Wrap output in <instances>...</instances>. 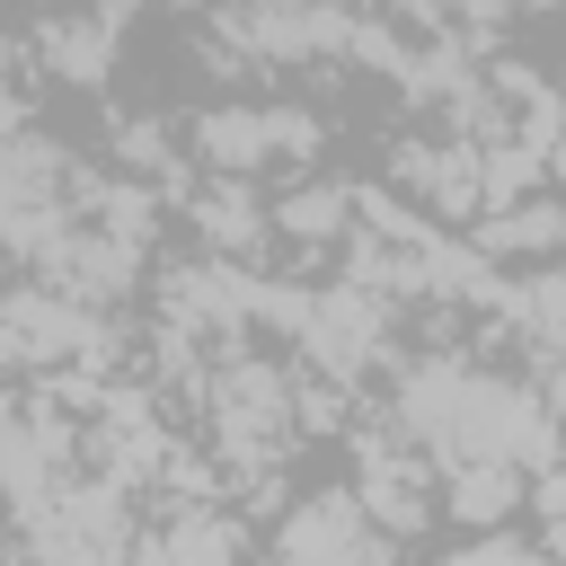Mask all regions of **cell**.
Here are the masks:
<instances>
[{"label": "cell", "mask_w": 566, "mask_h": 566, "mask_svg": "<svg viewBox=\"0 0 566 566\" xmlns=\"http://www.w3.org/2000/svg\"><path fill=\"white\" fill-rule=\"evenodd\" d=\"M150 557L159 566H248V531H239V513H221L203 495V504H177L150 531Z\"/></svg>", "instance_id": "cell-9"}, {"label": "cell", "mask_w": 566, "mask_h": 566, "mask_svg": "<svg viewBox=\"0 0 566 566\" xmlns=\"http://www.w3.org/2000/svg\"><path fill=\"white\" fill-rule=\"evenodd\" d=\"M274 566H398V539L363 522L354 486H318L274 522Z\"/></svg>", "instance_id": "cell-5"}, {"label": "cell", "mask_w": 566, "mask_h": 566, "mask_svg": "<svg viewBox=\"0 0 566 566\" xmlns=\"http://www.w3.org/2000/svg\"><path fill=\"white\" fill-rule=\"evenodd\" d=\"M354 504L371 531L389 539H416L433 522V478H424V451H398L389 433H363V478H354Z\"/></svg>", "instance_id": "cell-7"}, {"label": "cell", "mask_w": 566, "mask_h": 566, "mask_svg": "<svg viewBox=\"0 0 566 566\" xmlns=\"http://www.w3.org/2000/svg\"><path fill=\"white\" fill-rule=\"evenodd\" d=\"M115 371L124 363V336L106 327V310H80L62 301L53 283H9L0 292V371Z\"/></svg>", "instance_id": "cell-2"}, {"label": "cell", "mask_w": 566, "mask_h": 566, "mask_svg": "<svg viewBox=\"0 0 566 566\" xmlns=\"http://www.w3.org/2000/svg\"><path fill=\"white\" fill-rule=\"evenodd\" d=\"M478 221V256H548L557 239H566V212L548 203V195H513V203H486V212H469Z\"/></svg>", "instance_id": "cell-12"}, {"label": "cell", "mask_w": 566, "mask_h": 566, "mask_svg": "<svg viewBox=\"0 0 566 566\" xmlns=\"http://www.w3.org/2000/svg\"><path fill=\"white\" fill-rule=\"evenodd\" d=\"M522 478L531 469H513V460H451V495H433V504H451L460 522L495 531V522L522 513Z\"/></svg>", "instance_id": "cell-13"}, {"label": "cell", "mask_w": 566, "mask_h": 566, "mask_svg": "<svg viewBox=\"0 0 566 566\" xmlns=\"http://www.w3.org/2000/svg\"><path fill=\"white\" fill-rule=\"evenodd\" d=\"M195 407L212 424V460L230 478H274V460L292 451V371L248 354L239 336H221V354L195 380Z\"/></svg>", "instance_id": "cell-1"}, {"label": "cell", "mask_w": 566, "mask_h": 566, "mask_svg": "<svg viewBox=\"0 0 566 566\" xmlns=\"http://www.w3.org/2000/svg\"><path fill=\"white\" fill-rule=\"evenodd\" d=\"M292 345L310 354V371H318V380L354 389V380L389 354V301H371L363 283H327V292H310V318H301V336H292Z\"/></svg>", "instance_id": "cell-6"}, {"label": "cell", "mask_w": 566, "mask_h": 566, "mask_svg": "<svg viewBox=\"0 0 566 566\" xmlns=\"http://www.w3.org/2000/svg\"><path fill=\"white\" fill-rule=\"evenodd\" d=\"M451 566H548V539H531V531H513V522H495V531H478Z\"/></svg>", "instance_id": "cell-15"}, {"label": "cell", "mask_w": 566, "mask_h": 566, "mask_svg": "<svg viewBox=\"0 0 566 566\" xmlns=\"http://www.w3.org/2000/svg\"><path fill=\"white\" fill-rule=\"evenodd\" d=\"M345 221H354L345 186H292L283 203H265V230L283 248H327V239H345Z\"/></svg>", "instance_id": "cell-14"}, {"label": "cell", "mask_w": 566, "mask_h": 566, "mask_svg": "<svg viewBox=\"0 0 566 566\" xmlns=\"http://www.w3.org/2000/svg\"><path fill=\"white\" fill-rule=\"evenodd\" d=\"M115 566H159V557H150V539H142V531H133V548H124V557H115Z\"/></svg>", "instance_id": "cell-17"}, {"label": "cell", "mask_w": 566, "mask_h": 566, "mask_svg": "<svg viewBox=\"0 0 566 566\" xmlns=\"http://www.w3.org/2000/svg\"><path fill=\"white\" fill-rule=\"evenodd\" d=\"M0 566H35V557H27V548H18V557H0Z\"/></svg>", "instance_id": "cell-18"}, {"label": "cell", "mask_w": 566, "mask_h": 566, "mask_svg": "<svg viewBox=\"0 0 566 566\" xmlns=\"http://www.w3.org/2000/svg\"><path fill=\"white\" fill-rule=\"evenodd\" d=\"M115 159H124L133 177H177V159H168V133H159L150 115H133V124L115 133Z\"/></svg>", "instance_id": "cell-16"}, {"label": "cell", "mask_w": 566, "mask_h": 566, "mask_svg": "<svg viewBox=\"0 0 566 566\" xmlns=\"http://www.w3.org/2000/svg\"><path fill=\"white\" fill-rule=\"evenodd\" d=\"M195 230H203V248L212 256H230V265H248V256H265V203L248 195V177H212L203 195H195Z\"/></svg>", "instance_id": "cell-11"}, {"label": "cell", "mask_w": 566, "mask_h": 566, "mask_svg": "<svg viewBox=\"0 0 566 566\" xmlns=\"http://www.w3.org/2000/svg\"><path fill=\"white\" fill-rule=\"evenodd\" d=\"M18 531H27L35 566H115L142 522H133V486H115V478H62L44 504L18 513Z\"/></svg>", "instance_id": "cell-3"}, {"label": "cell", "mask_w": 566, "mask_h": 566, "mask_svg": "<svg viewBox=\"0 0 566 566\" xmlns=\"http://www.w3.org/2000/svg\"><path fill=\"white\" fill-rule=\"evenodd\" d=\"M35 44H44V71H53V80L97 88V80L115 71V9H53Z\"/></svg>", "instance_id": "cell-10"}, {"label": "cell", "mask_w": 566, "mask_h": 566, "mask_svg": "<svg viewBox=\"0 0 566 566\" xmlns=\"http://www.w3.org/2000/svg\"><path fill=\"white\" fill-rule=\"evenodd\" d=\"M318 150V115L310 106H203L195 115V159L212 177H256L274 159H310Z\"/></svg>", "instance_id": "cell-4"}, {"label": "cell", "mask_w": 566, "mask_h": 566, "mask_svg": "<svg viewBox=\"0 0 566 566\" xmlns=\"http://www.w3.org/2000/svg\"><path fill=\"white\" fill-rule=\"evenodd\" d=\"M389 177L407 195H424V212H442V221L478 212V142H398Z\"/></svg>", "instance_id": "cell-8"}]
</instances>
